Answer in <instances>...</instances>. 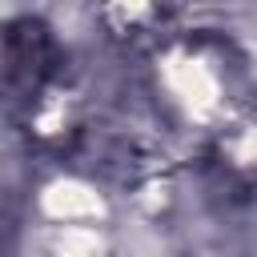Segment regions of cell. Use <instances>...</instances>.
I'll list each match as a JSON object with an SVG mask.
<instances>
[{
	"instance_id": "cell-1",
	"label": "cell",
	"mask_w": 257,
	"mask_h": 257,
	"mask_svg": "<svg viewBox=\"0 0 257 257\" xmlns=\"http://www.w3.org/2000/svg\"><path fill=\"white\" fill-rule=\"evenodd\" d=\"M52 60H56V48H52V36H48V28L40 20L20 16V20L8 24L4 76H8L12 92H36L44 84V76L52 72Z\"/></svg>"
}]
</instances>
